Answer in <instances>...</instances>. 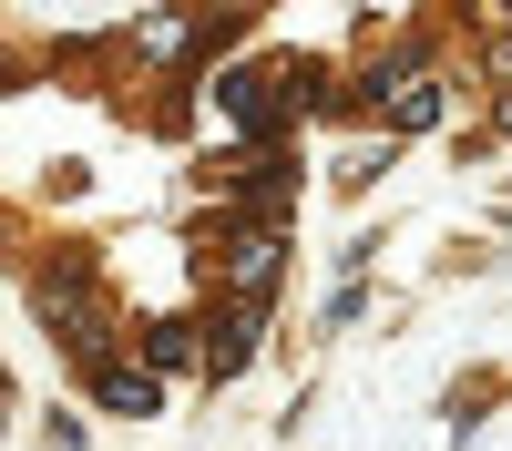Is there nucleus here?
Instances as JSON below:
<instances>
[{
  "label": "nucleus",
  "mask_w": 512,
  "mask_h": 451,
  "mask_svg": "<svg viewBox=\"0 0 512 451\" xmlns=\"http://www.w3.org/2000/svg\"><path fill=\"white\" fill-rule=\"evenodd\" d=\"M103 400H113V410H154V380H134V369H113V380H103Z\"/></svg>",
  "instance_id": "nucleus-1"
}]
</instances>
